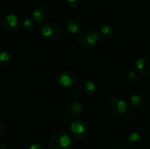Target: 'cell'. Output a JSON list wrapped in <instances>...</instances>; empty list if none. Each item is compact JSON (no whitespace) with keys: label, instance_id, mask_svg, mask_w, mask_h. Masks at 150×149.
Returning a JSON list of instances; mask_svg holds the SVG:
<instances>
[{"label":"cell","instance_id":"22","mask_svg":"<svg viewBox=\"0 0 150 149\" xmlns=\"http://www.w3.org/2000/svg\"><path fill=\"white\" fill-rule=\"evenodd\" d=\"M70 95L72 96V97H78L79 96V94H80V91H79V90H78V88H76V86L75 87H72V88H70Z\"/></svg>","mask_w":150,"mask_h":149},{"label":"cell","instance_id":"9","mask_svg":"<svg viewBox=\"0 0 150 149\" xmlns=\"http://www.w3.org/2000/svg\"><path fill=\"white\" fill-rule=\"evenodd\" d=\"M32 17H33V20L34 22H36L39 25H42L44 24V22L46 21V19L48 17V10L47 7L40 5L38 6L37 8H35L32 13Z\"/></svg>","mask_w":150,"mask_h":149},{"label":"cell","instance_id":"24","mask_svg":"<svg viewBox=\"0 0 150 149\" xmlns=\"http://www.w3.org/2000/svg\"><path fill=\"white\" fill-rule=\"evenodd\" d=\"M28 149H46V148L43 145H41V144L36 143V144H33Z\"/></svg>","mask_w":150,"mask_h":149},{"label":"cell","instance_id":"5","mask_svg":"<svg viewBox=\"0 0 150 149\" xmlns=\"http://www.w3.org/2000/svg\"><path fill=\"white\" fill-rule=\"evenodd\" d=\"M40 32L43 38L48 40H54L60 37L62 30L58 24L54 22H47L40 25Z\"/></svg>","mask_w":150,"mask_h":149},{"label":"cell","instance_id":"4","mask_svg":"<svg viewBox=\"0 0 150 149\" xmlns=\"http://www.w3.org/2000/svg\"><path fill=\"white\" fill-rule=\"evenodd\" d=\"M77 82V76L72 70H61L56 76V83L63 88L75 87Z\"/></svg>","mask_w":150,"mask_h":149},{"label":"cell","instance_id":"6","mask_svg":"<svg viewBox=\"0 0 150 149\" xmlns=\"http://www.w3.org/2000/svg\"><path fill=\"white\" fill-rule=\"evenodd\" d=\"M108 111L114 115H122L127 112L128 105L127 102L120 97H113L107 104Z\"/></svg>","mask_w":150,"mask_h":149},{"label":"cell","instance_id":"1","mask_svg":"<svg viewBox=\"0 0 150 149\" xmlns=\"http://www.w3.org/2000/svg\"><path fill=\"white\" fill-rule=\"evenodd\" d=\"M99 40V33L93 28H87L81 31L76 38L77 44L82 48H91Z\"/></svg>","mask_w":150,"mask_h":149},{"label":"cell","instance_id":"17","mask_svg":"<svg viewBox=\"0 0 150 149\" xmlns=\"http://www.w3.org/2000/svg\"><path fill=\"white\" fill-rule=\"evenodd\" d=\"M122 78L125 82H127V83L133 82V81L136 80L137 73L134 69H127L126 71H124V73L122 75Z\"/></svg>","mask_w":150,"mask_h":149},{"label":"cell","instance_id":"21","mask_svg":"<svg viewBox=\"0 0 150 149\" xmlns=\"http://www.w3.org/2000/svg\"><path fill=\"white\" fill-rule=\"evenodd\" d=\"M109 149H128L127 148V146L126 145H124L123 143H120V142H118V143H115V144H113L111 148Z\"/></svg>","mask_w":150,"mask_h":149},{"label":"cell","instance_id":"23","mask_svg":"<svg viewBox=\"0 0 150 149\" xmlns=\"http://www.w3.org/2000/svg\"><path fill=\"white\" fill-rule=\"evenodd\" d=\"M5 131H6V125L3 120L0 119V136H2Z\"/></svg>","mask_w":150,"mask_h":149},{"label":"cell","instance_id":"8","mask_svg":"<svg viewBox=\"0 0 150 149\" xmlns=\"http://www.w3.org/2000/svg\"><path fill=\"white\" fill-rule=\"evenodd\" d=\"M83 105L80 101L72 100L70 101L66 107V113L70 118H77L83 113Z\"/></svg>","mask_w":150,"mask_h":149},{"label":"cell","instance_id":"10","mask_svg":"<svg viewBox=\"0 0 150 149\" xmlns=\"http://www.w3.org/2000/svg\"><path fill=\"white\" fill-rule=\"evenodd\" d=\"M137 70L144 76L150 77V56H143L136 61Z\"/></svg>","mask_w":150,"mask_h":149},{"label":"cell","instance_id":"19","mask_svg":"<svg viewBox=\"0 0 150 149\" xmlns=\"http://www.w3.org/2000/svg\"><path fill=\"white\" fill-rule=\"evenodd\" d=\"M135 115L132 112H127L125 114H124V121L127 124V125H133L134 122H135Z\"/></svg>","mask_w":150,"mask_h":149},{"label":"cell","instance_id":"15","mask_svg":"<svg viewBox=\"0 0 150 149\" xmlns=\"http://www.w3.org/2000/svg\"><path fill=\"white\" fill-rule=\"evenodd\" d=\"M100 34L105 39H111L115 35V28L111 25H104L100 28Z\"/></svg>","mask_w":150,"mask_h":149},{"label":"cell","instance_id":"26","mask_svg":"<svg viewBox=\"0 0 150 149\" xmlns=\"http://www.w3.org/2000/svg\"><path fill=\"white\" fill-rule=\"evenodd\" d=\"M0 15H1V10H0Z\"/></svg>","mask_w":150,"mask_h":149},{"label":"cell","instance_id":"7","mask_svg":"<svg viewBox=\"0 0 150 149\" xmlns=\"http://www.w3.org/2000/svg\"><path fill=\"white\" fill-rule=\"evenodd\" d=\"M20 25V19L18 16L14 13L6 14L1 20V26L5 31L16 30Z\"/></svg>","mask_w":150,"mask_h":149},{"label":"cell","instance_id":"12","mask_svg":"<svg viewBox=\"0 0 150 149\" xmlns=\"http://www.w3.org/2000/svg\"><path fill=\"white\" fill-rule=\"evenodd\" d=\"M80 26H81V22L77 18L72 17L69 18L65 24V27L67 29V31L70 33V34H76L79 32L80 30Z\"/></svg>","mask_w":150,"mask_h":149},{"label":"cell","instance_id":"3","mask_svg":"<svg viewBox=\"0 0 150 149\" xmlns=\"http://www.w3.org/2000/svg\"><path fill=\"white\" fill-rule=\"evenodd\" d=\"M70 133L76 141H84L89 135V126L83 119H76L70 124Z\"/></svg>","mask_w":150,"mask_h":149},{"label":"cell","instance_id":"20","mask_svg":"<svg viewBox=\"0 0 150 149\" xmlns=\"http://www.w3.org/2000/svg\"><path fill=\"white\" fill-rule=\"evenodd\" d=\"M66 5L68 7H70V8H76L78 7L81 3H82V0H64Z\"/></svg>","mask_w":150,"mask_h":149},{"label":"cell","instance_id":"14","mask_svg":"<svg viewBox=\"0 0 150 149\" xmlns=\"http://www.w3.org/2000/svg\"><path fill=\"white\" fill-rule=\"evenodd\" d=\"M144 105V98L142 96L139 95V94H134L132 95L130 99H129V108L134 110V111H137L140 110Z\"/></svg>","mask_w":150,"mask_h":149},{"label":"cell","instance_id":"11","mask_svg":"<svg viewBox=\"0 0 150 149\" xmlns=\"http://www.w3.org/2000/svg\"><path fill=\"white\" fill-rule=\"evenodd\" d=\"M80 93L83 95H91L96 90V83L91 80H83L78 85Z\"/></svg>","mask_w":150,"mask_h":149},{"label":"cell","instance_id":"16","mask_svg":"<svg viewBox=\"0 0 150 149\" xmlns=\"http://www.w3.org/2000/svg\"><path fill=\"white\" fill-rule=\"evenodd\" d=\"M11 61V56L9 52L2 51L0 52V68L4 69L8 68Z\"/></svg>","mask_w":150,"mask_h":149},{"label":"cell","instance_id":"25","mask_svg":"<svg viewBox=\"0 0 150 149\" xmlns=\"http://www.w3.org/2000/svg\"><path fill=\"white\" fill-rule=\"evenodd\" d=\"M0 149H6L5 144H4L2 141H0Z\"/></svg>","mask_w":150,"mask_h":149},{"label":"cell","instance_id":"18","mask_svg":"<svg viewBox=\"0 0 150 149\" xmlns=\"http://www.w3.org/2000/svg\"><path fill=\"white\" fill-rule=\"evenodd\" d=\"M21 25L23 27L24 30L25 31H31L33 26H34V21L31 18H25L22 23H21Z\"/></svg>","mask_w":150,"mask_h":149},{"label":"cell","instance_id":"13","mask_svg":"<svg viewBox=\"0 0 150 149\" xmlns=\"http://www.w3.org/2000/svg\"><path fill=\"white\" fill-rule=\"evenodd\" d=\"M126 141L127 146H129L130 148H138L142 144V138L139 133L132 132L127 136Z\"/></svg>","mask_w":150,"mask_h":149},{"label":"cell","instance_id":"2","mask_svg":"<svg viewBox=\"0 0 150 149\" xmlns=\"http://www.w3.org/2000/svg\"><path fill=\"white\" fill-rule=\"evenodd\" d=\"M73 143L70 136L62 131L54 133L50 138L48 149H72Z\"/></svg>","mask_w":150,"mask_h":149}]
</instances>
